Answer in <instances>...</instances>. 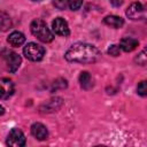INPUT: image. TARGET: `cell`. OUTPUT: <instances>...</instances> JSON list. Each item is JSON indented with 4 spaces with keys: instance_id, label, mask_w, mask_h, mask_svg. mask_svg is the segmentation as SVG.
<instances>
[{
    "instance_id": "8fae6325",
    "label": "cell",
    "mask_w": 147,
    "mask_h": 147,
    "mask_svg": "<svg viewBox=\"0 0 147 147\" xmlns=\"http://www.w3.org/2000/svg\"><path fill=\"white\" fill-rule=\"evenodd\" d=\"M138 45H139V41L132 37H124L119 41V47L124 52H132L137 48Z\"/></svg>"
},
{
    "instance_id": "e0dca14e",
    "label": "cell",
    "mask_w": 147,
    "mask_h": 147,
    "mask_svg": "<svg viewBox=\"0 0 147 147\" xmlns=\"http://www.w3.org/2000/svg\"><path fill=\"white\" fill-rule=\"evenodd\" d=\"M84 0H67L68 6L71 10H78L80 8V6L83 5Z\"/></svg>"
},
{
    "instance_id": "30bf717a",
    "label": "cell",
    "mask_w": 147,
    "mask_h": 147,
    "mask_svg": "<svg viewBox=\"0 0 147 147\" xmlns=\"http://www.w3.org/2000/svg\"><path fill=\"white\" fill-rule=\"evenodd\" d=\"M7 42L13 47H20L25 42V36L20 31H13L8 36Z\"/></svg>"
},
{
    "instance_id": "4fadbf2b",
    "label": "cell",
    "mask_w": 147,
    "mask_h": 147,
    "mask_svg": "<svg viewBox=\"0 0 147 147\" xmlns=\"http://www.w3.org/2000/svg\"><path fill=\"white\" fill-rule=\"evenodd\" d=\"M103 23L107 24L108 26L114 28V29H118V28H122L124 25V20L117 15H108L103 18Z\"/></svg>"
},
{
    "instance_id": "8992f818",
    "label": "cell",
    "mask_w": 147,
    "mask_h": 147,
    "mask_svg": "<svg viewBox=\"0 0 147 147\" xmlns=\"http://www.w3.org/2000/svg\"><path fill=\"white\" fill-rule=\"evenodd\" d=\"M125 14L129 18L136 21V20H142L145 18V8L140 2H132L125 10Z\"/></svg>"
},
{
    "instance_id": "ac0fdd59",
    "label": "cell",
    "mask_w": 147,
    "mask_h": 147,
    "mask_svg": "<svg viewBox=\"0 0 147 147\" xmlns=\"http://www.w3.org/2000/svg\"><path fill=\"white\" fill-rule=\"evenodd\" d=\"M137 92L139 95L141 96H146L147 95V87H146V82L145 80H141L138 86H137Z\"/></svg>"
},
{
    "instance_id": "3957f363",
    "label": "cell",
    "mask_w": 147,
    "mask_h": 147,
    "mask_svg": "<svg viewBox=\"0 0 147 147\" xmlns=\"http://www.w3.org/2000/svg\"><path fill=\"white\" fill-rule=\"evenodd\" d=\"M24 56L30 61H40L45 55V48L37 42H28L23 48Z\"/></svg>"
},
{
    "instance_id": "9c48e42d",
    "label": "cell",
    "mask_w": 147,
    "mask_h": 147,
    "mask_svg": "<svg viewBox=\"0 0 147 147\" xmlns=\"http://www.w3.org/2000/svg\"><path fill=\"white\" fill-rule=\"evenodd\" d=\"M31 134L37 139V140H46L47 137H48V130L47 127L42 124V123H33L31 125Z\"/></svg>"
},
{
    "instance_id": "ba28073f",
    "label": "cell",
    "mask_w": 147,
    "mask_h": 147,
    "mask_svg": "<svg viewBox=\"0 0 147 147\" xmlns=\"http://www.w3.org/2000/svg\"><path fill=\"white\" fill-rule=\"evenodd\" d=\"M15 91V86L11 79L9 78H0V99L6 100L9 99Z\"/></svg>"
},
{
    "instance_id": "5bb4252c",
    "label": "cell",
    "mask_w": 147,
    "mask_h": 147,
    "mask_svg": "<svg viewBox=\"0 0 147 147\" xmlns=\"http://www.w3.org/2000/svg\"><path fill=\"white\" fill-rule=\"evenodd\" d=\"M80 87L84 90H90L93 87V78L88 71H82L78 77Z\"/></svg>"
},
{
    "instance_id": "d6986e66",
    "label": "cell",
    "mask_w": 147,
    "mask_h": 147,
    "mask_svg": "<svg viewBox=\"0 0 147 147\" xmlns=\"http://www.w3.org/2000/svg\"><path fill=\"white\" fill-rule=\"evenodd\" d=\"M108 54L109 55H111V56H118L119 54H121V47H119V45H111V46H109V48H108Z\"/></svg>"
},
{
    "instance_id": "9a60e30c",
    "label": "cell",
    "mask_w": 147,
    "mask_h": 147,
    "mask_svg": "<svg viewBox=\"0 0 147 147\" xmlns=\"http://www.w3.org/2000/svg\"><path fill=\"white\" fill-rule=\"evenodd\" d=\"M11 25L13 23L10 16L5 11H0V31L1 32L8 31L11 28Z\"/></svg>"
},
{
    "instance_id": "5b68a950",
    "label": "cell",
    "mask_w": 147,
    "mask_h": 147,
    "mask_svg": "<svg viewBox=\"0 0 147 147\" xmlns=\"http://www.w3.org/2000/svg\"><path fill=\"white\" fill-rule=\"evenodd\" d=\"M25 141L26 139H25L24 133L17 127L11 129L6 139L7 146H11V147H23L25 146Z\"/></svg>"
},
{
    "instance_id": "ffe728a7",
    "label": "cell",
    "mask_w": 147,
    "mask_h": 147,
    "mask_svg": "<svg viewBox=\"0 0 147 147\" xmlns=\"http://www.w3.org/2000/svg\"><path fill=\"white\" fill-rule=\"evenodd\" d=\"M136 62L138 64H140V65H145L146 64V51L145 49H142L141 53L136 57Z\"/></svg>"
},
{
    "instance_id": "277c9868",
    "label": "cell",
    "mask_w": 147,
    "mask_h": 147,
    "mask_svg": "<svg viewBox=\"0 0 147 147\" xmlns=\"http://www.w3.org/2000/svg\"><path fill=\"white\" fill-rule=\"evenodd\" d=\"M1 56H2V59L5 60V62L7 64L8 71L11 72V74L16 72L17 69L20 68L21 63H22L21 56L17 53H15V52H13L10 49H6V48L1 51Z\"/></svg>"
},
{
    "instance_id": "6da1fadb",
    "label": "cell",
    "mask_w": 147,
    "mask_h": 147,
    "mask_svg": "<svg viewBox=\"0 0 147 147\" xmlns=\"http://www.w3.org/2000/svg\"><path fill=\"white\" fill-rule=\"evenodd\" d=\"M101 56V52L94 45L87 42H76L65 52L64 59L75 63H93Z\"/></svg>"
},
{
    "instance_id": "44dd1931",
    "label": "cell",
    "mask_w": 147,
    "mask_h": 147,
    "mask_svg": "<svg viewBox=\"0 0 147 147\" xmlns=\"http://www.w3.org/2000/svg\"><path fill=\"white\" fill-rule=\"evenodd\" d=\"M53 3H54V6H55L57 9H61V10L65 9L67 6H68L67 0H53Z\"/></svg>"
},
{
    "instance_id": "7c38bea8",
    "label": "cell",
    "mask_w": 147,
    "mask_h": 147,
    "mask_svg": "<svg viewBox=\"0 0 147 147\" xmlns=\"http://www.w3.org/2000/svg\"><path fill=\"white\" fill-rule=\"evenodd\" d=\"M61 106H62V99L55 98V99H52V100H48L47 102H45L40 107V110H41V113H52V111H55L56 109H59Z\"/></svg>"
},
{
    "instance_id": "cb8c5ba5",
    "label": "cell",
    "mask_w": 147,
    "mask_h": 147,
    "mask_svg": "<svg viewBox=\"0 0 147 147\" xmlns=\"http://www.w3.org/2000/svg\"><path fill=\"white\" fill-rule=\"evenodd\" d=\"M32 1H36V2H39V1H42V0H32Z\"/></svg>"
},
{
    "instance_id": "7a4b0ae2",
    "label": "cell",
    "mask_w": 147,
    "mask_h": 147,
    "mask_svg": "<svg viewBox=\"0 0 147 147\" xmlns=\"http://www.w3.org/2000/svg\"><path fill=\"white\" fill-rule=\"evenodd\" d=\"M30 30H31V33L42 42H51L54 39V34L48 29L47 24L40 18H36L31 22Z\"/></svg>"
},
{
    "instance_id": "603a6c76",
    "label": "cell",
    "mask_w": 147,
    "mask_h": 147,
    "mask_svg": "<svg viewBox=\"0 0 147 147\" xmlns=\"http://www.w3.org/2000/svg\"><path fill=\"white\" fill-rule=\"evenodd\" d=\"M3 114H5V108H3V107L0 105V116H2Z\"/></svg>"
},
{
    "instance_id": "7402d4cb",
    "label": "cell",
    "mask_w": 147,
    "mask_h": 147,
    "mask_svg": "<svg viewBox=\"0 0 147 147\" xmlns=\"http://www.w3.org/2000/svg\"><path fill=\"white\" fill-rule=\"evenodd\" d=\"M109 1L114 7H121L124 2V0H109Z\"/></svg>"
},
{
    "instance_id": "52a82bcc",
    "label": "cell",
    "mask_w": 147,
    "mask_h": 147,
    "mask_svg": "<svg viewBox=\"0 0 147 147\" xmlns=\"http://www.w3.org/2000/svg\"><path fill=\"white\" fill-rule=\"evenodd\" d=\"M52 28H53V31L61 37H68L70 34V29H69L68 22L63 17H56L52 22Z\"/></svg>"
},
{
    "instance_id": "2e32d148",
    "label": "cell",
    "mask_w": 147,
    "mask_h": 147,
    "mask_svg": "<svg viewBox=\"0 0 147 147\" xmlns=\"http://www.w3.org/2000/svg\"><path fill=\"white\" fill-rule=\"evenodd\" d=\"M67 86H68L67 80H65V79H63V78H59V79H56V80L53 83V86H52V92L57 91L59 88H65Z\"/></svg>"
}]
</instances>
